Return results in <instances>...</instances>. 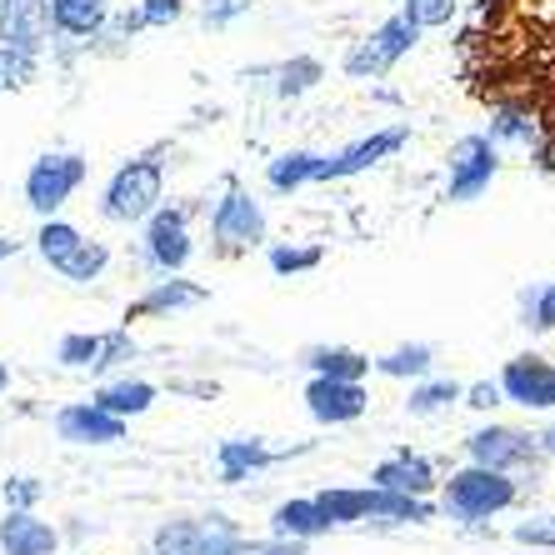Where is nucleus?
<instances>
[{"mask_svg":"<svg viewBox=\"0 0 555 555\" xmlns=\"http://www.w3.org/2000/svg\"><path fill=\"white\" fill-rule=\"evenodd\" d=\"M415 40H421V26H411L405 15H390V21H380V26L346 55V76L350 80H380L401 55L415 51Z\"/></svg>","mask_w":555,"mask_h":555,"instance_id":"423d86ee","label":"nucleus"},{"mask_svg":"<svg viewBox=\"0 0 555 555\" xmlns=\"http://www.w3.org/2000/svg\"><path fill=\"white\" fill-rule=\"evenodd\" d=\"M306 365L315 375H325V380H365L371 375V361L350 346H315L306 350Z\"/></svg>","mask_w":555,"mask_h":555,"instance_id":"393cba45","label":"nucleus"},{"mask_svg":"<svg viewBox=\"0 0 555 555\" xmlns=\"http://www.w3.org/2000/svg\"><path fill=\"white\" fill-rule=\"evenodd\" d=\"M535 155H541V166L551 170V181H555V135H551V141H545V145H541V151H535Z\"/></svg>","mask_w":555,"mask_h":555,"instance_id":"37998d69","label":"nucleus"},{"mask_svg":"<svg viewBox=\"0 0 555 555\" xmlns=\"http://www.w3.org/2000/svg\"><path fill=\"white\" fill-rule=\"evenodd\" d=\"M191 306H206V285H191V281H176V275H170V281H155L151 291L130 306V315H170V310H191Z\"/></svg>","mask_w":555,"mask_h":555,"instance_id":"412c9836","label":"nucleus"},{"mask_svg":"<svg viewBox=\"0 0 555 555\" xmlns=\"http://www.w3.org/2000/svg\"><path fill=\"white\" fill-rule=\"evenodd\" d=\"M405 141H411V130L390 126V130H375V135H365V141L346 145V151H336V155H321V181H346V176H361V170L390 160V155L401 151Z\"/></svg>","mask_w":555,"mask_h":555,"instance_id":"9b49d317","label":"nucleus"},{"mask_svg":"<svg viewBox=\"0 0 555 555\" xmlns=\"http://www.w3.org/2000/svg\"><path fill=\"white\" fill-rule=\"evenodd\" d=\"M5 256H15V241H11V235H0V260H5Z\"/></svg>","mask_w":555,"mask_h":555,"instance_id":"a18cd8bd","label":"nucleus"},{"mask_svg":"<svg viewBox=\"0 0 555 555\" xmlns=\"http://www.w3.org/2000/svg\"><path fill=\"white\" fill-rule=\"evenodd\" d=\"M451 401H461V386H455V380H421V386L411 390L405 411L411 415H436V411H446Z\"/></svg>","mask_w":555,"mask_h":555,"instance_id":"7c9ffc66","label":"nucleus"},{"mask_svg":"<svg viewBox=\"0 0 555 555\" xmlns=\"http://www.w3.org/2000/svg\"><path fill=\"white\" fill-rule=\"evenodd\" d=\"M375 486L380 491H401V495H430V486H436V465L426 461V455H390V461L375 465Z\"/></svg>","mask_w":555,"mask_h":555,"instance_id":"6ab92c4d","label":"nucleus"},{"mask_svg":"<svg viewBox=\"0 0 555 555\" xmlns=\"http://www.w3.org/2000/svg\"><path fill=\"white\" fill-rule=\"evenodd\" d=\"M465 455H470V465L511 476V470H526V465L541 461V446H535V436H526L516 426H480L465 440Z\"/></svg>","mask_w":555,"mask_h":555,"instance_id":"1a4fd4ad","label":"nucleus"},{"mask_svg":"<svg viewBox=\"0 0 555 555\" xmlns=\"http://www.w3.org/2000/svg\"><path fill=\"white\" fill-rule=\"evenodd\" d=\"M516 541L520 545H555V516H535L526 526H516Z\"/></svg>","mask_w":555,"mask_h":555,"instance_id":"a19ab883","label":"nucleus"},{"mask_svg":"<svg viewBox=\"0 0 555 555\" xmlns=\"http://www.w3.org/2000/svg\"><path fill=\"white\" fill-rule=\"evenodd\" d=\"M5 390H11V371H5V365H0V396H5Z\"/></svg>","mask_w":555,"mask_h":555,"instance_id":"49530a36","label":"nucleus"},{"mask_svg":"<svg viewBox=\"0 0 555 555\" xmlns=\"http://www.w3.org/2000/svg\"><path fill=\"white\" fill-rule=\"evenodd\" d=\"M55 436L70 446H116V440H126V421L101 411L95 401H76L55 415Z\"/></svg>","mask_w":555,"mask_h":555,"instance_id":"4468645a","label":"nucleus"},{"mask_svg":"<svg viewBox=\"0 0 555 555\" xmlns=\"http://www.w3.org/2000/svg\"><path fill=\"white\" fill-rule=\"evenodd\" d=\"M501 396L505 401L526 405V411H555V365L545 356H516V361H505L501 371Z\"/></svg>","mask_w":555,"mask_h":555,"instance_id":"9d476101","label":"nucleus"},{"mask_svg":"<svg viewBox=\"0 0 555 555\" xmlns=\"http://www.w3.org/2000/svg\"><path fill=\"white\" fill-rule=\"evenodd\" d=\"M80 185H86V155L46 151V155H36L26 170V206L46 220V216H55Z\"/></svg>","mask_w":555,"mask_h":555,"instance_id":"7ed1b4c3","label":"nucleus"},{"mask_svg":"<svg viewBox=\"0 0 555 555\" xmlns=\"http://www.w3.org/2000/svg\"><path fill=\"white\" fill-rule=\"evenodd\" d=\"M430 516H436V505H430L426 495L380 491V486L365 491V520H411V526H421V520H430Z\"/></svg>","mask_w":555,"mask_h":555,"instance_id":"4be33fe9","label":"nucleus"},{"mask_svg":"<svg viewBox=\"0 0 555 555\" xmlns=\"http://www.w3.org/2000/svg\"><path fill=\"white\" fill-rule=\"evenodd\" d=\"M181 15H185V0H141V5H135V21H141V30L176 26Z\"/></svg>","mask_w":555,"mask_h":555,"instance_id":"c9c22d12","label":"nucleus"},{"mask_svg":"<svg viewBox=\"0 0 555 555\" xmlns=\"http://www.w3.org/2000/svg\"><path fill=\"white\" fill-rule=\"evenodd\" d=\"M135 356V340L126 331H111V336H65L55 361L70 365V371H111V365L130 361Z\"/></svg>","mask_w":555,"mask_h":555,"instance_id":"2eb2a0df","label":"nucleus"},{"mask_svg":"<svg viewBox=\"0 0 555 555\" xmlns=\"http://www.w3.org/2000/svg\"><path fill=\"white\" fill-rule=\"evenodd\" d=\"M501 401H505V396H501V386H495V380H476V386L465 390V405H470V411H495Z\"/></svg>","mask_w":555,"mask_h":555,"instance_id":"79ce46f5","label":"nucleus"},{"mask_svg":"<svg viewBox=\"0 0 555 555\" xmlns=\"http://www.w3.org/2000/svg\"><path fill=\"white\" fill-rule=\"evenodd\" d=\"M220 480H246L250 470H266V465L275 461L271 451H266V446H260V440H220Z\"/></svg>","mask_w":555,"mask_h":555,"instance_id":"a878e982","label":"nucleus"},{"mask_svg":"<svg viewBox=\"0 0 555 555\" xmlns=\"http://www.w3.org/2000/svg\"><path fill=\"white\" fill-rule=\"evenodd\" d=\"M80 241H86V235H80L70 220H55V216H46V220H40V231H36V250H40V260H46V266H61V260L80 246Z\"/></svg>","mask_w":555,"mask_h":555,"instance_id":"cd10ccee","label":"nucleus"},{"mask_svg":"<svg viewBox=\"0 0 555 555\" xmlns=\"http://www.w3.org/2000/svg\"><path fill=\"white\" fill-rule=\"evenodd\" d=\"M371 396H365L361 380H325L315 375L306 386V411L321 421V426H350V421H361Z\"/></svg>","mask_w":555,"mask_h":555,"instance_id":"f8f14e48","label":"nucleus"},{"mask_svg":"<svg viewBox=\"0 0 555 555\" xmlns=\"http://www.w3.org/2000/svg\"><path fill=\"white\" fill-rule=\"evenodd\" d=\"M331 530V520H325V511L315 505V495H300V501H285L275 505L271 516V535H285V541H315V535H325Z\"/></svg>","mask_w":555,"mask_h":555,"instance_id":"aec40b11","label":"nucleus"},{"mask_svg":"<svg viewBox=\"0 0 555 555\" xmlns=\"http://www.w3.org/2000/svg\"><path fill=\"white\" fill-rule=\"evenodd\" d=\"M141 225H145V241H141L145 266H151L155 275H181L195 256L191 216H185L181 206H155Z\"/></svg>","mask_w":555,"mask_h":555,"instance_id":"39448f33","label":"nucleus"},{"mask_svg":"<svg viewBox=\"0 0 555 555\" xmlns=\"http://www.w3.org/2000/svg\"><path fill=\"white\" fill-rule=\"evenodd\" d=\"M325 260L321 246H275L271 250V271L275 275H300V271H315Z\"/></svg>","mask_w":555,"mask_h":555,"instance_id":"473e14b6","label":"nucleus"},{"mask_svg":"<svg viewBox=\"0 0 555 555\" xmlns=\"http://www.w3.org/2000/svg\"><path fill=\"white\" fill-rule=\"evenodd\" d=\"M51 30L65 40H91L111 21V0H46Z\"/></svg>","mask_w":555,"mask_h":555,"instance_id":"f3484780","label":"nucleus"},{"mask_svg":"<svg viewBox=\"0 0 555 555\" xmlns=\"http://www.w3.org/2000/svg\"><path fill=\"white\" fill-rule=\"evenodd\" d=\"M526 325H535V331H555V281L535 285V291L526 296Z\"/></svg>","mask_w":555,"mask_h":555,"instance_id":"e433bc0d","label":"nucleus"},{"mask_svg":"<svg viewBox=\"0 0 555 555\" xmlns=\"http://www.w3.org/2000/svg\"><path fill=\"white\" fill-rule=\"evenodd\" d=\"M95 405L111 415H120V421H130V415H145L155 405V386L151 380H111V386L95 390Z\"/></svg>","mask_w":555,"mask_h":555,"instance_id":"b1692460","label":"nucleus"},{"mask_svg":"<svg viewBox=\"0 0 555 555\" xmlns=\"http://www.w3.org/2000/svg\"><path fill=\"white\" fill-rule=\"evenodd\" d=\"M495 170H501V151H495L486 135H461L451 145V170H446V201L465 206V201H480L491 191Z\"/></svg>","mask_w":555,"mask_h":555,"instance_id":"0eeeda50","label":"nucleus"},{"mask_svg":"<svg viewBox=\"0 0 555 555\" xmlns=\"http://www.w3.org/2000/svg\"><path fill=\"white\" fill-rule=\"evenodd\" d=\"M266 181H271L275 195L300 191V185L321 181V155H315V151H285V155H275L271 170H266Z\"/></svg>","mask_w":555,"mask_h":555,"instance_id":"5701e85b","label":"nucleus"},{"mask_svg":"<svg viewBox=\"0 0 555 555\" xmlns=\"http://www.w3.org/2000/svg\"><path fill=\"white\" fill-rule=\"evenodd\" d=\"M61 530L51 520H40L36 511H5L0 520V551L5 555H55Z\"/></svg>","mask_w":555,"mask_h":555,"instance_id":"dca6fc26","label":"nucleus"},{"mask_svg":"<svg viewBox=\"0 0 555 555\" xmlns=\"http://www.w3.org/2000/svg\"><path fill=\"white\" fill-rule=\"evenodd\" d=\"M401 15L411 21V26L430 30V26H446L455 15V0H401Z\"/></svg>","mask_w":555,"mask_h":555,"instance_id":"f704fd0d","label":"nucleus"},{"mask_svg":"<svg viewBox=\"0 0 555 555\" xmlns=\"http://www.w3.org/2000/svg\"><path fill=\"white\" fill-rule=\"evenodd\" d=\"M246 11H250V0H206V26L210 30H225L231 21H241Z\"/></svg>","mask_w":555,"mask_h":555,"instance_id":"ea45409f","label":"nucleus"},{"mask_svg":"<svg viewBox=\"0 0 555 555\" xmlns=\"http://www.w3.org/2000/svg\"><path fill=\"white\" fill-rule=\"evenodd\" d=\"M40 495H46V486H40L36 476H11L5 480V505H11V511H36Z\"/></svg>","mask_w":555,"mask_h":555,"instance_id":"58836bf2","label":"nucleus"},{"mask_svg":"<svg viewBox=\"0 0 555 555\" xmlns=\"http://www.w3.org/2000/svg\"><path fill=\"white\" fill-rule=\"evenodd\" d=\"M486 141H491L495 151H501V145H511V151H541V145H545V126H541V116H535L530 105H501Z\"/></svg>","mask_w":555,"mask_h":555,"instance_id":"a211bd4d","label":"nucleus"},{"mask_svg":"<svg viewBox=\"0 0 555 555\" xmlns=\"http://www.w3.org/2000/svg\"><path fill=\"white\" fill-rule=\"evenodd\" d=\"M535 446H541V455H555V426L541 430V436H535Z\"/></svg>","mask_w":555,"mask_h":555,"instance_id":"c03bdc74","label":"nucleus"},{"mask_svg":"<svg viewBox=\"0 0 555 555\" xmlns=\"http://www.w3.org/2000/svg\"><path fill=\"white\" fill-rule=\"evenodd\" d=\"M105 266H111V250L101 246V241H80L70 256L55 266V271L65 275V281H76V285H86V281H101L105 275Z\"/></svg>","mask_w":555,"mask_h":555,"instance_id":"c85d7f7f","label":"nucleus"},{"mask_svg":"<svg viewBox=\"0 0 555 555\" xmlns=\"http://www.w3.org/2000/svg\"><path fill=\"white\" fill-rule=\"evenodd\" d=\"M51 40V15H46V0H0V46L11 51H26L40 61Z\"/></svg>","mask_w":555,"mask_h":555,"instance_id":"ddd939ff","label":"nucleus"},{"mask_svg":"<svg viewBox=\"0 0 555 555\" xmlns=\"http://www.w3.org/2000/svg\"><path fill=\"white\" fill-rule=\"evenodd\" d=\"M225 555H306V541H285V535H271V541H241L225 545Z\"/></svg>","mask_w":555,"mask_h":555,"instance_id":"4c0bfd02","label":"nucleus"},{"mask_svg":"<svg viewBox=\"0 0 555 555\" xmlns=\"http://www.w3.org/2000/svg\"><path fill=\"white\" fill-rule=\"evenodd\" d=\"M516 480L501 476V470H486V465H465L446 480V516L455 520H491L501 516L505 505H516Z\"/></svg>","mask_w":555,"mask_h":555,"instance_id":"f03ea898","label":"nucleus"},{"mask_svg":"<svg viewBox=\"0 0 555 555\" xmlns=\"http://www.w3.org/2000/svg\"><path fill=\"white\" fill-rule=\"evenodd\" d=\"M430 365H436V350L430 346H396L390 356L375 361V371L390 375V380H426Z\"/></svg>","mask_w":555,"mask_h":555,"instance_id":"bb28decb","label":"nucleus"},{"mask_svg":"<svg viewBox=\"0 0 555 555\" xmlns=\"http://www.w3.org/2000/svg\"><path fill=\"white\" fill-rule=\"evenodd\" d=\"M210 241H216L220 256H241V250H256L266 241V210L250 191L241 185H225V195L210 210Z\"/></svg>","mask_w":555,"mask_h":555,"instance_id":"20e7f679","label":"nucleus"},{"mask_svg":"<svg viewBox=\"0 0 555 555\" xmlns=\"http://www.w3.org/2000/svg\"><path fill=\"white\" fill-rule=\"evenodd\" d=\"M235 541H241V526L210 511L201 520H166L155 530V555H225V545Z\"/></svg>","mask_w":555,"mask_h":555,"instance_id":"6e6552de","label":"nucleus"},{"mask_svg":"<svg viewBox=\"0 0 555 555\" xmlns=\"http://www.w3.org/2000/svg\"><path fill=\"white\" fill-rule=\"evenodd\" d=\"M315 505L325 511V520H331V526H350V520H365V491H356V486H336V491H321V495H315Z\"/></svg>","mask_w":555,"mask_h":555,"instance_id":"c756f323","label":"nucleus"},{"mask_svg":"<svg viewBox=\"0 0 555 555\" xmlns=\"http://www.w3.org/2000/svg\"><path fill=\"white\" fill-rule=\"evenodd\" d=\"M30 80H36V55L0 46V91H21Z\"/></svg>","mask_w":555,"mask_h":555,"instance_id":"72a5a7b5","label":"nucleus"},{"mask_svg":"<svg viewBox=\"0 0 555 555\" xmlns=\"http://www.w3.org/2000/svg\"><path fill=\"white\" fill-rule=\"evenodd\" d=\"M160 191H166V166L155 155L141 160H126V166L105 181L101 191V216L116 220V225H141L155 206H160Z\"/></svg>","mask_w":555,"mask_h":555,"instance_id":"f257e3e1","label":"nucleus"},{"mask_svg":"<svg viewBox=\"0 0 555 555\" xmlns=\"http://www.w3.org/2000/svg\"><path fill=\"white\" fill-rule=\"evenodd\" d=\"M275 95H285V101H296V95H306L315 80H321V61H310V55H300V61H285L281 70H275Z\"/></svg>","mask_w":555,"mask_h":555,"instance_id":"2f4dec72","label":"nucleus"}]
</instances>
